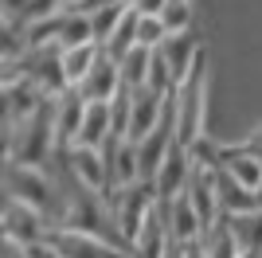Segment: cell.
<instances>
[{
  "mask_svg": "<svg viewBox=\"0 0 262 258\" xmlns=\"http://www.w3.org/2000/svg\"><path fill=\"white\" fill-rule=\"evenodd\" d=\"M149 63H153V51L149 47H133V51H125L118 59V71H121V86L125 90H141L145 86V78H149Z\"/></svg>",
  "mask_w": 262,
  "mask_h": 258,
  "instance_id": "603a6c76",
  "label": "cell"
},
{
  "mask_svg": "<svg viewBox=\"0 0 262 258\" xmlns=\"http://www.w3.org/2000/svg\"><path fill=\"white\" fill-rule=\"evenodd\" d=\"M47 239L55 243V250L63 258H133L125 247L106 243V239L90 235V231H75V227H51Z\"/></svg>",
  "mask_w": 262,
  "mask_h": 258,
  "instance_id": "5b68a950",
  "label": "cell"
},
{
  "mask_svg": "<svg viewBox=\"0 0 262 258\" xmlns=\"http://www.w3.org/2000/svg\"><path fill=\"white\" fill-rule=\"evenodd\" d=\"M254 200H258V207H262V184H258V188H254Z\"/></svg>",
  "mask_w": 262,
  "mask_h": 258,
  "instance_id": "e575fe53",
  "label": "cell"
},
{
  "mask_svg": "<svg viewBox=\"0 0 262 258\" xmlns=\"http://www.w3.org/2000/svg\"><path fill=\"white\" fill-rule=\"evenodd\" d=\"M12 250H16V243L8 239V231H4V223H0V258H8Z\"/></svg>",
  "mask_w": 262,
  "mask_h": 258,
  "instance_id": "1f68e13d",
  "label": "cell"
},
{
  "mask_svg": "<svg viewBox=\"0 0 262 258\" xmlns=\"http://www.w3.org/2000/svg\"><path fill=\"white\" fill-rule=\"evenodd\" d=\"M164 24H161V16H157V12H137V43H141V47H149V51H153V47H161L164 43Z\"/></svg>",
  "mask_w": 262,
  "mask_h": 258,
  "instance_id": "83f0119b",
  "label": "cell"
},
{
  "mask_svg": "<svg viewBox=\"0 0 262 258\" xmlns=\"http://www.w3.org/2000/svg\"><path fill=\"white\" fill-rule=\"evenodd\" d=\"M168 243H172V235H168V223H164V207L153 204L149 211H145L137 235L129 239V254L133 258H161Z\"/></svg>",
  "mask_w": 262,
  "mask_h": 258,
  "instance_id": "5bb4252c",
  "label": "cell"
},
{
  "mask_svg": "<svg viewBox=\"0 0 262 258\" xmlns=\"http://www.w3.org/2000/svg\"><path fill=\"white\" fill-rule=\"evenodd\" d=\"M215 200H219V215H239V211L258 207L251 188H243L239 180H231L223 168H215Z\"/></svg>",
  "mask_w": 262,
  "mask_h": 258,
  "instance_id": "ffe728a7",
  "label": "cell"
},
{
  "mask_svg": "<svg viewBox=\"0 0 262 258\" xmlns=\"http://www.w3.org/2000/svg\"><path fill=\"white\" fill-rule=\"evenodd\" d=\"M157 16H161L164 32H192V24H196V0H164L161 8H157Z\"/></svg>",
  "mask_w": 262,
  "mask_h": 258,
  "instance_id": "484cf974",
  "label": "cell"
},
{
  "mask_svg": "<svg viewBox=\"0 0 262 258\" xmlns=\"http://www.w3.org/2000/svg\"><path fill=\"white\" fill-rule=\"evenodd\" d=\"M157 55L164 59V67H168V75H172V82L180 86L192 71H196V63L204 59V47H200V39L192 32H172L164 35L161 47H153Z\"/></svg>",
  "mask_w": 262,
  "mask_h": 258,
  "instance_id": "52a82bcc",
  "label": "cell"
},
{
  "mask_svg": "<svg viewBox=\"0 0 262 258\" xmlns=\"http://www.w3.org/2000/svg\"><path fill=\"white\" fill-rule=\"evenodd\" d=\"M172 98V94H168ZM168 98L141 86V90H129V129H125V141H141L157 121L164 118V110H168Z\"/></svg>",
  "mask_w": 262,
  "mask_h": 258,
  "instance_id": "8fae6325",
  "label": "cell"
},
{
  "mask_svg": "<svg viewBox=\"0 0 262 258\" xmlns=\"http://www.w3.org/2000/svg\"><path fill=\"white\" fill-rule=\"evenodd\" d=\"M63 153V164L71 168V176H75L78 184H86L90 192H106V157H102V149H90V145H67Z\"/></svg>",
  "mask_w": 262,
  "mask_h": 258,
  "instance_id": "4fadbf2b",
  "label": "cell"
},
{
  "mask_svg": "<svg viewBox=\"0 0 262 258\" xmlns=\"http://www.w3.org/2000/svg\"><path fill=\"white\" fill-rule=\"evenodd\" d=\"M188 258H204V250H200L196 243H188Z\"/></svg>",
  "mask_w": 262,
  "mask_h": 258,
  "instance_id": "836d02e7",
  "label": "cell"
},
{
  "mask_svg": "<svg viewBox=\"0 0 262 258\" xmlns=\"http://www.w3.org/2000/svg\"><path fill=\"white\" fill-rule=\"evenodd\" d=\"M161 207H164L168 235H172L176 243H196L200 231H204V223H200V215H196V207H192V200L180 192V196H172V200H168V204H161Z\"/></svg>",
  "mask_w": 262,
  "mask_h": 258,
  "instance_id": "e0dca14e",
  "label": "cell"
},
{
  "mask_svg": "<svg viewBox=\"0 0 262 258\" xmlns=\"http://www.w3.org/2000/svg\"><path fill=\"white\" fill-rule=\"evenodd\" d=\"M188 176H192V149H184L180 141H172L168 157L161 161V168H157V176H153V196H157V204H168L172 196L184 192Z\"/></svg>",
  "mask_w": 262,
  "mask_h": 258,
  "instance_id": "ba28073f",
  "label": "cell"
},
{
  "mask_svg": "<svg viewBox=\"0 0 262 258\" xmlns=\"http://www.w3.org/2000/svg\"><path fill=\"white\" fill-rule=\"evenodd\" d=\"M161 4H164V0H133V8H137V12H157Z\"/></svg>",
  "mask_w": 262,
  "mask_h": 258,
  "instance_id": "d6a6232c",
  "label": "cell"
},
{
  "mask_svg": "<svg viewBox=\"0 0 262 258\" xmlns=\"http://www.w3.org/2000/svg\"><path fill=\"white\" fill-rule=\"evenodd\" d=\"M47 4H51V0H47Z\"/></svg>",
  "mask_w": 262,
  "mask_h": 258,
  "instance_id": "f35d334b",
  "label": "cell"
},
{
  "mask_svg": "<svg viewBox=\"0 0 262 258\" xmlns=\"http://www.w3.org/2000/svg\"><path fill=\"white\" fill-rule=\"evenodd\" d=\"M47 12H51L47 0H0V20L8 28H28L32 20L47 16Z\"/></svg>",
  "mask_w": 262,
  "mask_h": 258,
  "instance_id": "d4e9b609",
  "label": "cell"
},
{
  "mask_svg": "<svg viewBox=\"0 0 262 258\" xmlns=\"http://www.w3.org/2000/svg\"><path fill=\"white\" fill-rule=\"evenodd\" d=\"M24 250V258H63L59 250H55V243L51 239H39V243H28V247H20Z\"/></svg>",
  "mask_w": 262,
  "mask_h": 258,
  "instance_id": "f1b7e54d",
  "label": "cell"
},
{
  "mask_svg": "<svg viewBox=\"0 0 262 258\" xmlns=\"http://www.w3.org/2000/svg\"><path fill=\"white\" fill-rule=\"evenodd\" d=\"M0 211H4V192H0Z\"/></svg>",
  "mask_w": 262,
  "mask_h": 258,
  "instance_id": "74e56055",
  "label": "cell"
},
{
  "mask_svg": "<svg viewBox=\"0 0 262 258\" xmlns=\"http://www.w3.org/2000/svg\"><path fill=\"white\" fill-rule=\"evenodd\" d=\"M133 47H137V8L129 4V8H125V16L118 20V28L110 32V39L102 43V51H106L110 59L118 63L121 55H125V51H133Z\"/></svg>",
  "mask_w": 262,
  "mask_h": 258,
  "instance_id": "cb8c5ba5",
  "label": "cell"
},
{
  "mask_svg": "<svg viewBox=\"0 0 262 258\" xmlns=\"http://www.w3.org/2000/svg\"><path fill=\"white\" fill-rule=\"evenodd\" d=\"M8 258H24V250H20V247H16V250H12V254H8Z\"/></svg>",
  "mask_w": 262,
  "mask_h": 258,
  "instance_id": "d590c367",
  "label": "cell"
},
{
  "mask_svg": "<svg viewBox=\"0 0 262 258\" xmlns=\"http://www.w3.org/2000/svg\"><path fill=\"white\" fill-rule=\"evenodd\" d=\"M258 258H262V254H258Z\"/></svg>",
  "mask_w": 262,
  "mask_h": 258,
  "instance_id": "ab89813d",
  "label": "cell"
},
{
  "mask_svg": "<svg viewBox=\"0 0 262 258\" xmlns=\"http://www.w3.org/2000/svg\"><path fill=\"white\" fill-rule=\"evenodd\" d=\"M82 110H86V102H82V94L75 86H67L63 94L51 98V129H55V145L59 149L75 145L78 125H82Z\"/></svg>",
  "mask_w": 262,
  "mask_h": 258,
  "instance_id": "7c38bea8",
  "label": "cell"
},
{
  "mask_svg": "<svg viewBox=\"0 0 262 258\" xmlns=\"http://www.w3.org/2000/svg\"><path fill=\"white\" fill-rule=\"evenodd\" d=\"M75 90L82 94V102H110V98L121 90V71H118V63H114L106 51H98L94 67L86 71V78H82Z\"/></svg>",
  "mask_w": 262,
  "mask_h": 258,
  "instance_id": "9a60e30c",
  "label": "cell"
},
{
  "mask_svg": "<svg viewBox=\"0 0 262 258\" xmlns=\"http://www.w3.org/2000/svg\"><path fill=\"white\" fill-rule=\"evenodd\" d=\"M239 239V250L243 258H258L262 254V207H251V211H239V215H223Z\"/></svg>",
  "mask_w": 262,
  "mask_h": 258,
  "instance_id": "d6986e66",
  "label": "cell"
},
{
  "mask_svg": "<svg viewBox=\"0 0 262 258\" xmlns=\"http://www.w3.org/2000/svg\"><path fill=\"white\" fill-rule=\"evenodd\" d=\"M98 51H102L98 43H82V47H63V51H59V63H63L67 86H78L82 78H86V71L94 67Z\"/></svg>",
  "mask_w": 262,
  "mask_h": 258,
  "instance_id": "7402d4cb",
  "label": "cell"
},
{
  "mask_svg": "<svg viewBox=\"0 0 262 258\" xmlns=\"http://www.w3.org/2000/svg\"><path fill=\"white\" fill-rule=\"evenodd\" d=\"M243 145H247V153H251V157H258V164H262V129L254 133V137H247Z\"/></svg>",
  "mask_w": 262,
  "mask_h": 258,
  "instance_id": "4dcf8cb0",
  "label": "cell"
},
{
  "mask_svg": "<svg viewBox=\"0 0 262 258\" xmlns=\"http://www.w3.org/2000/svg\"><path fill=\"white\" fill-rule=\"evenodd\" d=\"M55 129H51V98H43L39 106L12 125L8 137V161L12 164H35L47 168V161L55 157Z\"/></svg>",
  "mask_w": 262,
  "mask_h": 258,
  "instance_id": "7a4b0ae2",
  "label": "cell"
},
{
  "mask_svg": "<svg viewBox=\"0 0 262 258\" xmlns=\"http://www.w3.org/2000/svg\"><path fill=\"white\" fill-rule=\"evenodd\" d=\"M102 4H133V0H71L67 4V12H94V8H102Z\"/></svg>",
  "mask_w": 262,
  "mask_h": 258,
  "instance_id": "f546056e",
  "label": "cell"
},
{
  "mask_svg": "<svg viewBox=\"0 0 262 258\" xmlns=\"http://www.w3.org/2000/svg\"><path fill=\"white\" fill-rule=\"evenodd\" d=\"M125 8L129 4H102V8H94V12H86V20H90V35H94V43H106L110 39V32L118 28V20L125 16Z\"/></svg>",
  "mask_w": 262,
  "mask_h": 258,
  "instance_id": "4316f807",
  "label": "cell"
},
{
  "mask_svg": "<svg viewBox=\"0 0 262 258\" xmlns=\"http://www.w3.org/2000/svg\"><path fill=\"white\" fill-rule=\"evenodd\" d=\"M110 141V102H86L82 110V125H78L75 145H90V149H102Z\"/></svg>",
  "mask_w": 262,
  "mask_h": 258,
  "instance_id": "44dd1931",
  "label": "cell"
},
{
  "mask_svg": "<svg viewBox=\"0 0 262 258\" xmlns=\"http://www.w3.org/2000/svg\"><path fill=\"white\" fill-rule=\"evenodd\" d=\"M4 164H8V161H0V180H4Z\"/></svg>",
  "mask_w": 262,
  "mask_h": 258,
  "instance_id": "8d00e7d4",
  "label": "cell"
},
{
  "mask_svg": "<svg viewBox=\"0 0 262 258\" xmlns=\"http://www.w3.org/2000/svg\"><path fill=\"white\" fill-rule=\"evenodd\" d=\"M0 192L8 200H20V204L35 207L51 219V227L63 223V192L59 184L51 180L47 168H35V164H4V180H0Z\"/></svg>",
  "mask_w": 262,
  "mask_h": 258,
  "instance_id": "6da1fadb",
  "label": "cell"
},
{
  "mask_svg": "<svg viewBox=\"0 0 262 258\" xmlns=\"http://www.w3.org/2000/svg\"><path fill=\"white\" fill-rule=\"evenodd\" d=\"M102 200H106L110 215H114V227H118V235L125 239V247H129V239L137 235L145 211L157 204L153 184L149 180H137V184H129V188H114V192H106Z\"/></svg>",
  "mask_w": 262,
  "mask_h": 258,
  "instance_id": "277c9868",
  "label": "cell"
},
{
  "mask_svg": "<svg viewBox=\"0 0 262 258\" xmlns=\"http://www.w3.org/2000/svg\"><path fill=\"white\" fill-rule=\"evenodd\" d=\"M102 157H106V192L129 188V184L141 180V164H137V145L133 141H106Z\"/></svg>",
  "mask_w": 262,
  "mask_h": 258,
  "instance_id": "30bf717a",
  "label": "cell"
},
{
  "mask_svg": "<svg viewBox=\"0 0 262 258\" xmlns=\"http://www.w3.org/2000/svg\"><path fill=\"white\" fill-rule=\"evenodd\" d=\"M0 223L8 231V239L16 247H28V243H39V239L51 235V219L35 207L20 204V200H8L4 196V211H0Z\"/></svg>",
  "mask_w": 262,
  "mask_h": 258,
  "instance_id": "8992f818",
  "label": "cell"
},
{
  "mask_svg": "<svg viewBox=\"0 0 262 258\" xmlns=\"http://www.w3.org/2000/svg\"><path fill=\"white\" fill-rule=\"evenodd\" d=\"M208 67L204 59L196 63V71L184 78V82L172 90V118H176V141L192 149L200 137H204V118H208Z\"/></svg>",
  "mask_w": 262,
  "mask_h": 258,
  "instance_id": "3957f363",
  "label": "cell"
},
{
  "mask_svg": "<svg viewBox=\"0 0 262 258\" xmlns=\"http://www.w3.org/2000/svg\"><path fill=\"white\" fill-rule=\"evenodd\" d=\"M196 247L204 250V258H243L239 239H235V231H231L227 219H215L211 227H204L200 239H196Z\"/></svg>",
  "mask_w": 262,
  "mask_h": 258,
  "instance_id": "ac0fdd59",
  "label": "cell"
},
{
  "mask_svg": "<svg viewBox=\"0 0 262 258\" xmlns=\"http://www.w3.org/2000/svg\"><path fill=\"white\" fill-rule=\"evenodd\" d=\"M184 196L192 200V207H196L204 227L223 219V215H219V200H215V164L192 161V176H188V184H184Z\"/></svg>",
  "mask_w": 262,
  "mask_h": 258,
  "instance_id": "9c48e42d",
  "label": "cell"
},
{
  "mask_svg": "<svg viewBox=\"0 0 262 258\" xmlns=\"http://www.w3.org/2000/svg\"><path fill=\"white\" fill-rule=\"evenodd\" d=\"M215 168H223L231 180H239L243 188H251V192L262 184V164H258V157L247 153V145H219Z\"/></svg>",
  "mask_w": 262,
  "mask_h": 258,
  "instance_id": "2e32d148",
  "label": "cell"
}]
</instances>
